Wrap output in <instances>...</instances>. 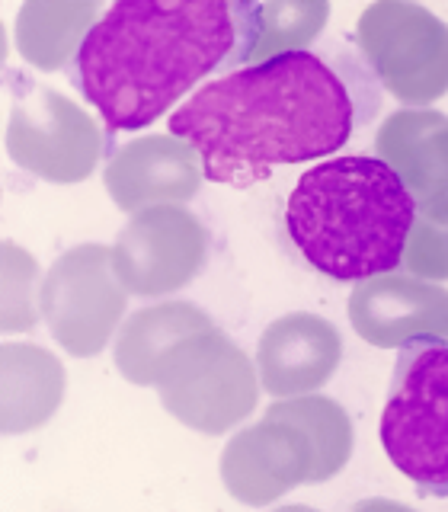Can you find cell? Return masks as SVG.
Returning <instances> with one entry per match:
<instances>
[{"mask_svg":"<svg viewBox=\"0 0 448 512\" xmlns=\"http://www.w3.org/2000/svg\"><path fill=\"white\" fill-rule=\"evenodd\" d=\"M256 0H116L77 55V84L109 135L154 125L205 77L244 68Z\"/></svg>","mask_w":448,"mask_h":512,"instance_id":"6da1fadb","label":"cell"},{"mask_svg":"<svg viewBox=\"0 0 448 512\" xmlns=\"http://www.w3.org/2000/svg\"><path fill=\"white\" fill-rule=\"evenodd\" d=\"M269 416L298 423L314 442V477L311 484H324L336 477L346 461L352 458V423L349 413L330 397L320 394H298V397H276V404L266 410Z\"/></svg>","mask_w":448,"mask_h":512,"instance_id":"ac0fdd59","label":"cell"},{"mask_svg":"<svg viewBox=\"0 0 448 512\" xmlns=\"http://www.w3.org/2000/svg\"><path fill=\"white\" fill-rule=\"evenodd\" d=\"M416 202L381 157H333L295 183L285 228L317 272L365 282L394 272L416 224Z\"/></svg>","mask_w":448,"mask_h":512,"instance_id":"3957f363","label":"cell"},{"mask_svg":"<svg viewBox=\"0 0 448 512\" xmlns=\"http://www.w3.org/2000/svg\"><path fill=\"white\" fill-rule=\"evenodd\" d=\"M205 330H215V324L199 304L160 301L151 304V308H138L135 314H128V320L116 333L112 359H116L119 375L128 384L154 388L170 352L183 340H189V336Z\"/></svg>","mask_w":448,"mask_h":512,"instance_id":"9a60e30c","label":"cell"},{"mask_svg":"<svg viewBox=\"0 0 448 512\" xmlns=\"http://www.w3.org/2000/svg\"><path fill=\"white\" fill-rule=\"evenodd\" d=\"M352 122L356 106L343 77L304 48L205 84L170 116V132L196 144L205 180L253 186L269 180L272 167L336 154Z\"/></svg>","mask_w":448,"mask_h":512,"instance_id":"7a4b0ae2","label":"cell"},{"mask_svg":"<svg viewBox=\"0 0 448 512\" xmlns=\"http://www.w3.org/2000/svg\"><path fill=\"white\" fill-rule=\"evenodd\" d=\"M349 324L378 349H407L423 340H448V288L420 276L384 272L356 282Z\"/></svg>","mask_w":448,"mask_h":512,"instance_id":"8fae6325","label":"cell"},{"mask_svg":"<svg viewBox=\"0 0 448 512\" xmlns=\"http://www.w3.org/2000/svg\"><path fill=\"white\" fill-rule=\"evenodd\" d=\"M154 388L176 423L202 436H224L256 410L263 381L247 352L215 327L176 346Z\"/></svg>","mask_w":448,"mask_h":512,"instance_id":"5b68a950","label":"cell"},{"mask_svg":"<svg viewBox=\"0 0 448 512\" xmlns=\"http://www.w3.org/2000/svg\"><path fill=\"white\" fill-rule=\"evenodd\" d=\"M359 48L381 87L426 106L448 93V26L413 0H375L359 16Z\"/></svg>","mask_w":448,"mask_h":512,"instance_id":"8992f818","label":"cell"},{"mask_svg":"<svg viewBox=\"0 0 448 512\" xmlns=\"http://www.w3.org/2000/svg\"><path fill=\"white\" fill-rule=\"evenodd\" d=\"M202 157L180 135H141L109 157L103 183L122 212L151 205H186L202 186Z\"/></svg>","mask_w":448,"mask_h":512,"instance_id":"7c38bea8","label":"cell"},{"mask_svg":"<svg viewBox=\"0 0 448 512\" xmlns=\"http://www.w3.org/2000/svg\"><path fill=\"white\" fill-rule=\"evenodd\" d=\"M128 288L112 266V247L80 244L61 253L42 279V317L58 346L77 359L103 352L119 333Z\"/></svg>","mask_w":448,"mask_h":512,"instance_id":"52a82bcc","label":"cell"},{"mask_svg":"<svg viewBox=\"0 0 448 512\" xmlns=\"http://www.w3.org/2000/svg\"><path fill=\"white\" fill-rule=\"evenodd\" d=\"M208 260L205 224L183 205H151L119 231L112 266L128 295L160 298L180 292Z\"/></svg>","mask_w":448,"mask_h":512,"instance_id":"9c48e42d","label":"cell"},{"mask_svg":"<svg viewBox=\"0 0 448 512\" xmlns=\"http://www.w3.org/2000/svg\"><path fill=\"white\" fill-rule=\"evenodd\" d=\"M375 151L404 180L416 212L448 224V116L426 106L397 109L381 122Z\"/></svg>","mask_w":448,"mask_h":512,"instance_id":"4fadbf2b","label":"cell"},{"mask_svg":"<svg viewBox=\"0 0 448 512\" xmlns=\"http://www.w3.org/2000/svg\"><path fill=\"white\" fill-rule=\"evenodd\" d=\"M314 477V442L298 423L263 416L234 432L221 452V480L237 503L269 506Z\"/></svg>","mask_w":448,"mask_h":512,"instance_id":"30bf717a","label":"cell"},{"mask_svg":"<svg viewBox=\"0 0 448 512\" xmlns=\"http://www.w3.org/2000/svg\"><path fill=\"white\" fill-rule=\"evenodd\" d=\"M64 365L36 343L0 346V432L20 436L45 426L61 407Z\"/></svg>","mask_w":448,"mask_h":512,"instance_id":"2e32d148","label":"cell"},{"mask_svg":"<svg viewBox=\"0 0 448 512\" xmlns=\"http://www.w3.org/2000/svg\"><path fill=\"white\" fill-rule=\"evenodd\" d=\"M404 266L410 269V276L445 282L448 279V224L416 215V224L404 250Z\"/></svg>","mask_w":448,"mask_h":512,"instance_id":"44dd1931","label":"cell"},{"mask_svg":"<svg viewBox=\"0 0 448 512\" xmlns=\"http://www.w3.org/2000/svg\"><path fill=\"white\" fill-rule=\"evenodd\" d=\"M378 432L400 474L448 496V340L413 343L400 356Z\"/></svg>","mask_w":448,"mask_h":512,"instance_id":"277c9868","label":"cell"},{"mask_svg":"<svg viewBox=\"0 0 448 512\" xmlns=\"http://www.w3.org/2000/svg\"><path fill=\"white\" fill-rule=\"evenodd\" d=\"M343 359V336L327 317L292 311L276 317L260 336L256 365L263 391L272 397L311 394L336 375Z\"/></svg>","mask_w":448,"mask_h":512,"instance_id":"5bb4252c","label":"cell"},{"mask_svg":"<svg viewBox=\"0 0 448 512\" xmlns=\"http://www.w3.org/2000/svg\"><path fill=\"white\" fill-rule=\"evenodd\" d=\"M330 20V0H263L260 36H256L247 64L269 61L288 52H304L324 32Z\"/></svg>","mask_w":448,"mask_h":512,"instance_id":"d6986e66","label":"cell"},{"mask_svg":"<svg viewBox=\"0 0 448 512\" xmlns=\"http://www.w3.org/2000/svg\"><path fill=\"white\" fill-rule=\"evenodd\" d=\"M7 154L45 183H84L103 157V132L64 93L29 84L10 106Z\"/></svg>","mask_w":448,"mask_h":512,"instance_id":"ba28073f","label":"cell"},{"mask_svg":"<svg viewBox=\"0 0 448 512\" xmlns=\"http://www.w3.org/2000/svg\"><path fill=\"white\" fill-rule=\"evenodd\" d=\"M100 23L96 0H23L13 23L16 52L45 74L77 61L93 26Z\"/></svg>","mask_w":448,"mask_h":512,"instance_id":"e0dca14e","label":"cell"},{"mask_svg":"<svg viewBox=\"0 0 448 512\" xmlns=\"http://www.w3.org/2000/svg\"><path fill=\"white\" fill-rule=\"evenodd\" d=\"M0 330L20 333L32 330L42 314V282L39 263L32 253L7 240L0 247Z\"/></svg>","mask_w":448,"mask_h":512,"instance_id":"ffe728a7","label":"cell"}]
</instances>
